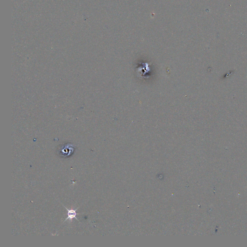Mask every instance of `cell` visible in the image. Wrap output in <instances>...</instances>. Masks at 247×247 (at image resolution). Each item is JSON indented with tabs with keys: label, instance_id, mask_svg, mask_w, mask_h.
Segmentation results:
<instances>
[{
	"label": "cell",
	"instance_id": "cell-1",
	"mask_svg": "<svg viewBox=\"0 0 247 247\" xmlns=\"http://www.w3.org/2000/svg\"><path fill=\"white\" fill-rule=\"evenodd\" d=\"M64 207H65L66 209H67V211H68V217H67V219H66L64 222L67 221L68 219L71 220L73 219V218H76V219L78 220V219L76 217V215L78 214H77V213L76 212V211L78 209H76V210H74V209H68L66 208V207H65V206H64Z\"/></svg>",
	"mask_w": 247,
	"mask_h": 247
}]
</instances>
